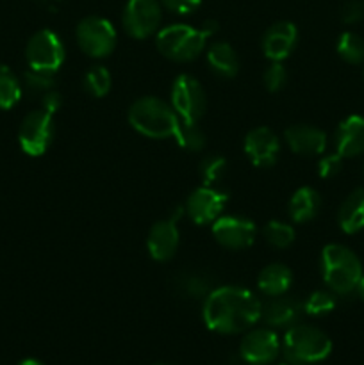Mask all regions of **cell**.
<instances>
[{
    "label": "cell",
    "mask_w": 364,
    "mask_h": 365,
    "mask_svg": "<svg viewBox=\"0 0 364 365\" xmlns=\"http://www.w3.org/2000/svg\"><path fill=\"white\" fill-rule=\"evenodd\" d=\"M282 351L295 365L320 364L332 353V341L320 328L310 324H293L282 339Z\"/></svg>",
    "instance_id": "cell-4"
},
{
    "label": "cell",
    "mask_w": 364,
    "mask_h": 365,
    "mask_svg": "<svg viewBox=\"0 0 364 365\" xmlns=\"http://www.w3.org/2000/svg\"><path fill=\"white\" fill-rule=\"evenodd\" d=\"M339 57L348 64H363L364 63V39L352 31H346L339 36L338 45H335Z\"/></svg>",
    "instance_id": "cell-26"
},
{
    "label": "cell",
    "mask_w": 364,
    "mask_h": 365,
    "mask_svg": "<svg viewBox=\"0 0 364 365\" xmlns=\"http://www.w3.org/2000/svg\"><path fill=\"white\" fill-rule=\"evenodd\" d=\"M355 292H357V294H359V298L363 299V302H364V274H363V277H360L359 284H357Z\"/></svg>",
    "instance_id": "cell-38"
},
{
    "label": "cell",
    "mask_w": 364,
    "mask_h": 365,
    "mask_svg": "<svg viewBox=\"0 0 364 365\" xmlns=\"http://www.w3.org/2000/svg\"><path fill=\"white\" fill-rule=\"evenodd\" d=\"M298 43V29L291 21H277V24L270 25L268 31L264 32L263 41V52L271 63H282L288 59L296 48Z\"/></svg>",
    "instance_id": "cell-15"
},
{
    "label": "cell",
    "mask_w": 364,
    "mask_h": 365,
    "mask_svg": "<svg viewBox=\"0 0 364 365\" xmlns=\"http://www.w3.org/2000/svg\"><path fill=\"white\" fill-rule=\"evenodd\" d=\"M178 242H181V232H178L177 220L170 217V220L157 221L150 228L148 237H146V248L153 260L166 262V260L173 259V255L177 253Z\"/></svg>",
    "instance_id": "cell-16"
},
{
    "label": "cell",
    "mask_w": 364,
    "mask_h": 365,
    "mask_svg": "<svg viewBox=\"0 0 364 365\" xmlns=\"http://www.w3.org/2000/svg\"><path fill=\"white\" fill-rule=\"evenodd\" d=\"M303 314V302L298 298L288 296V292L282 296H273L266 305H263V314L261 319L273 328L293 327L300 316Z\"/></svg>",
    "instance_id": "cell-18"
},
{
    "label": "cell",
    "mask_w": 364,
    "mask_h": 365,
    "mask_svg": "<svg viewBox=\"0 0 364 365\" xmlns=\"http://www.w3.org/2000/svg\"><path fill=\"white\" fill-rule=\"evenodd\" d=\"M321 274L334 294L346 296L355 291L363 277V262L343 245H327L321 252Z\"/></svg>",
    "instance_id": "cell-3"
},
{
    "label": "cell",
    "mask_w": 364,
    "mask_h": 365,
    "mask_svg": "<svg viewBox=\"0 0 364 365\" xmlns=\"http://www.w3.org/2000/svg\"><path fill=\"white\" fill-rule=\"evenodd\" d=\"M25 59L29 68L56 73L64 63V45L54 31H38L25 46Z\"/></svg>",
    "instance_id": "cell-8"
},
{
    "label": "cell",
    "mask_w": 364,
    "mask_h": 365,
    "mask_svg": "<svg viewBox=\"0 0 364 365\" xmlns=\"http://www.w3.org/2000/svg\"><path fill=\"white\" fill-rule=\"evenodd\" d=\"M21 98V84L16 75L0 63V109L7 110L16 106Z\"/></svg>",
    "instance_id": "cell-25"
},
{
    "label": "cell",
    "mask_w": 364,
    "mask_h": 365,
    "mask_svg": "<svg viewBox=\"0 0 364 365\" xmlns=\"http://www.w3.org/2000/svg\"><path fill=\"white\" fill-rule=\"evenodd\" d=\"M343 157L335 153H328V155H323L318 163V175L321 178H334L335 175L341 173L343 170Z\"/></svg>",
    "instance_id": "cell-34"
},
{
    "label": "cell",
    "mask_w": 364,
    "mask_h": 365,
    "mask_svg": "<svg viewBox=\"0 0 364 365\" xmlns=\"http://www.w3.org/2000/svg\"><path fill=\"white\" fill-rule=\"evenodd\" d=\"M289 217L293 223H307L320 214L321 196L314 187L303 185L293 192L289 200Z\"/></svg>",
    "instance_id": "cell-20"
},
{
    "label": "cell",
    "mask_w": 364,
    "mask_h": 365,
    "mask_svg": "<svg viewBox=\"0 0 364 365\" xmlns=\"http://www.w3.org/2000/svg\"><path fill=\"white\" fill-rule=\"evenodd\" d=\"M335 152L343 159H352L364 153V116L352 114L339 123L335 132Z\"/></svg>",
    "instance_id": "cell-19"
},
{
    "label": "cell",
    "mask_w": 364,
    "mask_h": 365,
    "mask_svg": "<svg viewBox=\"0 0 364 365\" xmlns=\"http://www.w3.org/2000/svg\"><path fill=\"white\" fill-rule=\"evenodd\" d=\"M263 82H264V88H266L270 93L280 91V89L285 86V82H288V71H285V68L282 66V63H271L270 66L264 70Z\"/></svg>",
    "instance_id": "cell-33"
},
{
    "label": "cell",
    "mask_w": 364,
    "mask_h": 365,
    "mask_svg": "<svg viewBox=\"0 0 364 365\" xmlns=\"http://www.w3.org/2000/svg\"><path fill=\"white\" fill-rule=\"evenodd\" d=\"M18 365H43V364L36 359H25V360H21Z\"/></svg>",
    "instance_id": "cell-39"
},
{
    "label": "cell",
    "mask_w": 364,
    "mask_h": 365,
    "mask_svg": "<svg viewBox=\"0 0 364 365\" xmlns=\"http://www.w3.org/2000/svg\"><path fill=\"white\" fill-rule=\"evenodd\" d=\"M156 365H171V364H156Z\"/></svg>",
    "instance_id": "cell-40"
},
{
    "label": "cell",
    "mask_w": 364,
    "mask_h": 365,
    "mask_svg": "<svg viewBox=\"0 0 364 365\" xmlns=\"http://www.w3.org/2000/svg\"><path fill=\"white\" fill-rule=\"evenodd\" d=\"M227 202L228 195L225 191L214 185H202L188 196L184 210L193 223L202 227V225L214 223L221 216Z\"/></svg>",
    "instance_id": "cell-11"
},
{
    "label": "cell",
    "mask_w": 364,
    "mask_h": 365,
    "mask_svg": "<svg viewBox=\"0 0 364 365\" xmlns=\"http://www.w3.org/2000/svg\"><path fill=\"white\" fill-rule=\"evenodd\" d=\"M75 38L82 52L95 59H103L113 53L118 36L109 20L102 16H86L77 24Z\"/></svg>",
    "instance_id": "cell-6"
},
{
    "label": "cell",
    "mask_w": 364,
    "mask_h": 365,
    "mask_svg": "<svg viewBox=\"0 0 364 365\" xmlns=\"http://www.w3.org/2000/svg\"><path fill=\"white\" fill-rule=\"evenodd\" d=\"M207 34L202 29H195L186 24H173L157 31L156 45L164 57L177 63L195 61L203 52Z\"/></svg>",
    "instance_id": "cell-5"
},
{
    "label": "cell",
    "mask_w": 364,
    "mask_h": 365,
    "mask_svg": "<svg viewBox=\"0 0 364 365\" xmlns=\"http://www.w3.org/2000/svg\"><path fill=\"white\" fill-rule=\"evenodd\" d=\"M338 223L345 234L364 230V189L359 187L346 196L338 212Z\"/></svg>",
    "instance_id": "cell-21"
},
{
    "label": "cell",
    "mask_w": 364,
    "mask_h": 365,
    "mask_svg": "<svg viewBox=\"0 0 364 365\" xmlns=\"http://www.w3.org/2000/svg\"><path fill=\"white\" fill-rule=\"evenodd\" d=\"M335 309V298L328 291H314L309 298L303 302V312L309 316L320 317L327 316Z\"/></svg>",
    "instance_id": "cell-32"
},
{
    "label": "cell",
    "mask_w": 364,
    "mask_h": 365,
    "mask_svg": "<svg viewBox=\"0 0 364 365\" xmlns=\"http://www.w3.org/2000/svg\"><path fill=\"white\" fill-rule=\"evenodd\" d=\"M245 153L256 168H271L280 153V141L268 127H257L245 138Z\"/></svg>",
    "instance_id": "cell-14"
},
{
    "label": "cell",
    "mask_w": 364,
    "mask_h": 365,
    "mask_svg": "<svg viewBox=\"0 0 364 365\" xmlns=\"http://www.w3.org/2000/svg\"><path fill=\"white\" fill-rule=\"evenodd\" d=\"M173 139L186 152H200L206 146V134L198 127V121H178Z\"/></svg>",
    "instance_id": "cell-24"
},
{
    "label": "cell",
    "mask_w": 364,
    "mask_h": 365,
    "mask_svg": "<svg viewBox=\"0 0 364 365\" xmlns=\"http://www.w3.org/2000/svg\"><path fill=\"white\" fill-rule=\"evenodd\" d=\"M24 86L32 93V95H45L52 91L56 86V73L50 71H39L34 68H29L24 73Z\"/></svg>",
    "instance_id": "cell-31"
},
{
    "label": "cell",
    "mask_w": 364,
    "mask_h": 365,
    "mask_svg": "<svg viewBox=\"0 0 364 365\" xmlns=\"http://www.w3.org/2000/svg\"><path fill=\"white\" fill-rule=\"evenodd\" d=\"M61 106H63V96H61V93L57 91H49L43 95L41 98V109L46 110V113L50 114H56L57 110L61 109Z\"/></svg>",
    "instance_id": "cell-37"
},
{
    "label": "cell",
    "mask_w": 364,
    "mask_h": 365,
    "mask_svg": "<svg viewBox=\"0 0 364 365\" xmlns=\"http://www.w3.org/2000/svg\"><path fill=\"white\" fill-rule=\"evenodd\" d=\"M293 284V273L284 264H270L264 267L257 277V287L263 294L270 296H282L289 291Z\"/></svg>",
    "instance_id": "cell-22"
},
{
    "label": "cell",
    "mask_w": 364,
    "mask_h": 365,
    "mask_svg": "<svg viewBox=\"0 0 364 365\" xmlns=\"http://www.w3.org/2000/svg\"><path fill=\"white\" fill-rule=\"evenodd\" d=\"M202 0H161V6L175 14H191L200 7Z\"/></svg>",
    "instance_id": "cell-36"
},
{
    "label": "cell",
    "mask_w": 364,
    "mask_h": 365,
    "mask_svg": "<svg viewBox=\"0 0 364 365\" xmlns=\"http://www.w3.org/2000/svg\"><path fill=\"white\" fill-rule=\"evenodd\" d=\"M263 303L252 291L238 285L216 287L203 302V323L209 330L223 335L241 334L261 321Z\"/></svg>",
    "instance_id": "cell-1"
},
{
    "label": "cell",
    "mask_w": 364,
    "mask_h": 365,
    "mask_svg": "<svg viewBox=\"0 0 364 365\" xmlns=\"http://www.w3.org/2000/svg\"><path fill=\"white\" fill-rule=\"evenodd\" d=\"M263 235L268 242H270L273 248L284 250L288 246H291L295 242V228L288 223H282V221H270V223L264 225Z\"/></svg>",
    "instance_id": "cell-29"
},
{
    "label": "cell",
    "mask_w": 364,
    "mask_h": 365,
    "mask_svg": "<svg viewBox=\"0 0 364 365\" xmlns=\"http://www.w3.org/2000/svg\"><path fill=\"white\" fill-rule=\"evenodd\" d=\"M213 235L223 248L246 250L256 241V223L243 216H220L213 223Z\"/></svg>",
    "instance_id": "cell-13"
},
{
    "label": "cell",
    "mask_w": 364,
    "mask_h": 365,
    "mask_svg": "<svg viewBox=\"0 0 364 365\" xmlns=\"http://www.w3.org/2000/svg\"><path fill=\"white\" fill-rule=\"evenodd\" d=\"M56 135L54 114L43 109L31 110L24 118L18 130V143L20 148L31 157H41L52 146Z\"/></svg>",
    "instance_id": "cell-7"
},
{
    "label": "cell",
    "mask_w": 364,
    "mask_h": 365,
    "mask_svg": "<svg viewBox=\"0 0 364 365\" xmlns=\"http://www.w3.org/2000/svg\"><path fill=\"white\" fill-rule=\"evenodd\" d=\"M284 139L298 155H321L327 150V134L313 125H291L285 128Z\"/></svg>",
    "instance_id": "cell-17"
},
{
    "label": "cell",
    "mask_w": 364,
    "mask_h": 365,
    "mask_svg": "<svg viewBox=\"0 0 364 365\" xmlns=\"http://www.w3.org/2000/svg\"><path fill=\"white\" fill-rule=\"evenodd\" d=\"M200 178L203 180V185H214L216 187L227 175V159L218 153L203 157L200 163Z\"/></svg>",
    "instance_id": "cell-27"
},
{
    "label": "cell",
    "mask_w": 364,
    "mask_h": 365,
    "mask_svg": "<svg viewBox=\"0 0 364 365\" xmlns=\"http://www.w3.org/2000/svg\"><path fill=\"white\" fill-rule=\"evenodd\" d=\"M207 63L211 70L223 78H232L239 71V59L236 50L225 41H214L207 48Z\"/></svg>",
    "instance_id": "cell-23"
},
{
    "label": "cell",
    "mask_w": 364,
    "mask_h": 365,
    "mask_svg": "<svg viewBox=\"0 0 364 365\" xmlns=\"http://www.w3.org/2000/svg\"><path fill=\"white\" fill-rule=\"evenodd\" d=\"M280 339L270 328H256L243 337L239 355L250 365H268L280 353Z\"/></svg>",
    "instance_id": "cell-12"
},
{
    "label": "cell",
    "mask_w": 364,
    "mask_h": 365,
    "mask_svg": "<svg viewBox=\"0 0 364 365\" xmlns=\"http://www.w3.org/2000/svg\"><path fill=\"white\" fill-rule=\"evenodd\" d=\"M175 284H177L178 291L188 296V298H207V294L213 291L209 278L198 273H182L175 280Z\"/></svg>",
    "instance_id": "cell-28"
},
{
    "label": "cell",
    "mask_w": 364,
    "mask_h": 365,
    "mask_svg": "<svg viewBox=\"0 0 364 365\" xmlns=\"http://www.w3.org/2000/svg\"><path fill=\"white\" fill-rule=\"evenodd\" d=\"M280 365H285V364H280Z\"/></svg>",
    "instance_id": "cell-41"
},
{
    "label": "cell",
    "mask_w": 364,
    "mask_h": 365,
    "mask_svg": "<svg viewBox=\"0 0 364 365\" xmlns=\"http://www.w3.org/2000/svg\"><path fill=\"white\" fill-rule=\"evenodd\" d=\"M171 107L181 120L198 121L206 114L207 96L195 77L182 73L171 86Z\"/></svg>",
    "instance_id": "cell-9"
},
{
    "label": "cell",
    "mask_w": 364,
    "mask_h": 365,
    "mask_svg": "<svg viewBox=\"0 0 364 365\" xmlns=\"http://www.w3.org/2000/svg\"><path fill=\"white\" fill-rule=\"evenodd\" d=\"M364 20V0H348L341 7V21L343 24H359Z\"/></svg>",
    "instance_id": "cell-35"
},
{
    "label": "cell",
    "mask_w": 364,
    "mask_h": 365,
    "mask_svg": "<svg viewBox=\"0 0 364 365\" xmlns=\"http://www.w3.org/2000/svg\"><path fill=\"white\" fill-rule=\"evenodd\" d=\"M84 89L91 96L102 98L111 89V73L106 66H91L84 75Z\"/></svg>",
    "instance_id": "cell-30"
},
{
    "label": "cell",
    "mask_w": 364,
    "mask_h": 365,
    "mask_svg": "<svg viewBox=\"0 0 364 365\" xmlns=\"http://www.w3.org/2000/svg\"><path fill=\"white\" fill-rule=\"evenodd\" d=\"M163 21L159 0H128L123 9V27L131 38L146 39L157 34Z\"/></svg>",
    "instance_id": "cell-10"
},
{
    "label": "cell",
    "mask_w": 364,
    "mask_h": 365,
    "mask_svg": "<svg viewBox=\"0 0 364 365\" xmlns=\"http://www.w3.org/2000/svg\"><path fill=\"white\" fill-rule=\"evenodd\" d=\"M127 118L136 132L152 139L173 138L181 121L171 103L157 96H143L136 100L128 109Z\"/></svg>",
    "instance_id": "cell-2"
}]
</instances>
